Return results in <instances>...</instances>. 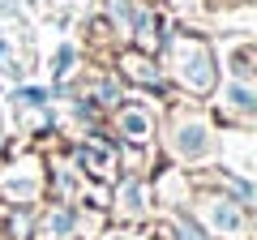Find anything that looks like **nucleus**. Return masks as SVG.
Wrapping results in <instances>:
<instances>
[{
    "instance_id": "obj_1",
    "label": "nucleus",
    "mask_w": 257,
    "mask_h": 240,
    "mask_svg": "<svg viewBox=\"0 0 257 240\" xmlns=\"http://www.w3.org/2000/svg\"><path fill=\"white\" fill-rule=\"evenodd\" d=\"M176 73H180V82L193 86V90H210V82H214V60H210V52H206L197 39L176 43Z\"/></svg>"
},
{
    "instance_id": "obj_2",
    "label": "nucleus",
    "mask_w": 257,
    "mask_h": 240,
    "mask_svg": "<svg viewBox=\"0 0 257 240\" xmlns=\"http://www.w3.org/2000/svg\"><path fill=\"white\" fill-rule=\"evenodd\" d=\"M176 142H180V150H184V155H202L210 138H206V125H202V120H189V125L180 129V138H176Z\"/></svg>"
}]
</instances>
